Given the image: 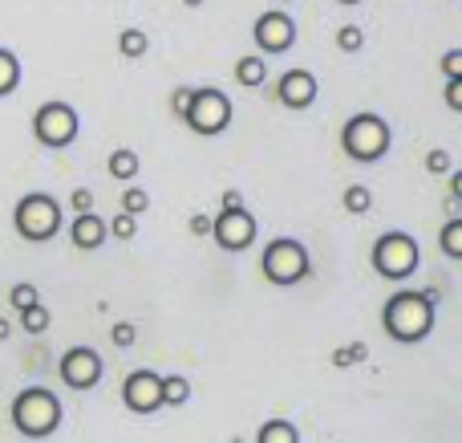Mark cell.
<instances>
[{
  "instance_id": "40",
  "label": "cell",
  "mask_w": 462,
  "mask_h": 443,
  "mask_svg": "<svg viewBox=\"0 0 462 443\" xmlns=\"http://www.w3.org/2000/svg\"><path fill=\"white\" fill-rule=\"evenodd\" d=\"M341 5H357V0H341Z\"/></svg>"
},
{
  "instance_id": "4",
  "label": "cell",
  "mask_w": 462,
  "mask_h": 443,
  "mask_svg": "<svg viewBox=\"0 0 462 443\" xmlns=\"http://www.w3.org/2000/svg\"><path fill=\"white\" fill-rule=\"evenodd\" d=\"M390 143H393V135L382 114H353L341 130V146L353 163H377L390 151Z\"/></svg>"
},
{
  "instance_id": "2",
  "label": "cell",
  "mask_w": 462,
  "mask_h": 443,
  "mask_svg": "<svg viewBox=\"0 0 462 443\" xmlns=\"http://www.w3.org/2000/svg\"><path fill=\"white\" fill-rule=\"evenodd\" d=\"M8 419L24 439H49L61 428V403L45 387H24L8 407Z\"/></svg>"
},
{
  "instance_id": "37",
  "label": "cell",
  "mask_w": 462,
  "mask_h": 443,
  "mask_svg": "<svg viewBox=\"0 0 462 443\" xmlns=\"http://www.w3.org/2000/svg\"><path fill=\"white\" fill-rule=\"evenodd\" d=\"M462 195V171H450V200Z\"/></svg>"
},
{
  "instance_id": "41",
  "label": "cell",
  "mask_w": 462,
  "mask_h": 443,
  "mask_svg": "<svg viewBox=\"0 0 462 443\" xmlns=\"http://www.w3.org/2000/svg\"><path fill=\"white\" fill-rule=\"evenodd\" d=\"M284 5H288V0H284Z\"/></svg>"
},
{
  "instance_id": "28",
  "label": "cell",
  "mask_w": 462,
  "mask_h": 443,
  "mask_svg": "<svg viewBox=\"0 0 462 443\" xmlns=\"http://www.w3.org/2000/svg\"><path fill=\"white\" fill-rule=\"evenodd\" d=\"M21 325H24L29 334H45V330H49V309H45V306L24 309V314H21Z\"/></svg>"
},
{
  "instance_id": "33",
  "label": "cell",
  "mask_w": 462,
  "mask_h": 443,
  "mask_svg": "<svg viewBox=\"0 0 462 443\" xmlns=\"http://www.w3.org/2000/svg\"><path fill=\"white\" fill-rule=\"evenodd\" d=\"M442 73H447V78H462V49H450V53L442 57Z\"/></svg>"
},
{
  "instance_id": "32",
  "label": "cell",
  "mask_w": 462,
  "mask_h": 443,
  "mask_svg": "<svg viewBox=\"0 0 462 443\" xmlns=\"http://www.w3.org/2000/svg\"><path fill=\"white\" fill-rule=\"evenodd\" d=\"M69 203H73V216H81V212H94V192L78 187V192L69 195Z\"/></svg>"
},
{
  "instance_id": "12",
  "label": "cell",
  "mask_w": 462,
  "mask_h": 443,
  "mask_svg": "<svg viewBox=\"0 0 462 443\" xmlns=\"http://www.w3.org/2000/svg\"><path fill=\"white\" fill-rule=\"evenodd\" d=\"M255 45H260V53H288L296 41V21L288 13H260L255 16V29H252Z\"/></svg>"
},
{
  "instance_id": "14",
  "label": "cell",
  "mask_w": 462,
  "mask_h": 443,
  "mask_svg": "<svg viewBox=\"0 0 462 443\" xmlns=\"http://www.w3.org/2000/svg\"><path fill=\"white\" fill-rule=\"evenodd\" d=\"M69 236H73V249H81V252H94L97 244H102L110 232H106V220L97 216V212H81V216H73Z\"/></svg>"
},
{
  "instance_id": "38",
  "label": "cell",
  "mask_w": 462,
  "mask_h": 443,
  "mask_svg": "<svg viewBox=\"0 0 462 443\" xmlns=\"http://www.w3.org/2000/svg\"><path fill=\"white\" fill-rule=\"evenodd\" d=\"M8 334H13V322H8V317H0V342H5Z\"/></svg>"
},
{
  "instance_id": "31",
  "label": "cell",
  "mask_w": 462,
  "mask_h": 443,
  "mask_svg": "<svg viewBox=\"0 0 462 443\" xmlns=\"http://www.w3.org/2000/svg\"><path fill=\"white\" fill-rule=\"evenodd\" d=\"M426 171H430V175H442V171H450V151H430L426 155Z\"/></svg>"
},
{
  "instance_id": "39",
  "label": "cell",
  "mask_w": 462,
  "mask_h": 443,
  "mask_svg": "<svg viewBox=\"0 0 462 443\" xmlns=\"http://www.w3.org/2000/svg\"><path fill=\"white\" fill-rule=\"evenodd\" d=\"M183 5H187V8H199V5H203V0H183Z\"/></svg>"
},
{
  "instance_id": "7",
  "label": "cell",
  "mask_w": 462,
  "mask_h": 443,
  "mask_svg": "<svg viewBox=\"0 0 462 443\" xmlns=\"http://www.w3.org/2000/svg\"><path fill=\"white\" fill-rule=\"evenodd\" d=\"M183 122L195 130V135H224V130L231 127V98L216 86L195 90L191 110H187Z\"/></svg>"
},
{
  "instance_id": "1",
  "label": "cell",
  "mask_w": 462,
  "mask_h": 443,
  "mask_svg": "<svg viewBox=\"0 0 462 443\" xmlns=\"http://www.w3.org/2000/svg\"><path fill=\"white\" fill-rule=\"evenodd\" d=\"M434 306H439V293L434 289H398L382 309V325L393 342L410 346V342H422L434 330Z\"/></svg>"
},
{
  "instance_id": "29",
  "label": "cell",
  "mask_w": 462,
  "mask_h": 443,
  "mask_svg": "<svg viewBox=\"0 0 462 443\" xmlns=\"http://www.w3.org/2000/svg\"><path fill=\"white\" fill-rule=\"evenodd\" d=\"M110 342L118 350H126V346H134L138 342V325L134 322H114V330H110Z\"/></svg>"
},
{
  "instance_id": "13",
  "label": "cell",
  "mask_w": 462,
  "mask_h": 443,
  "mask_svg": "<svg viewBox=\"0 0 462 443\" xmlns=\"http://www.w3.org/2000/svg\"><path fill=\"white\" fill-rule=\"evenodd\" d=\"M276 98L288 106V110H309L317 102V78L309 70H288L284 78L276 81Z\"/></svg>"
},
{
  "instance_id": "22",
  "label": "cell",
  "mask_w": 462,
  "mask_h": 443,
  "mask_svg": "<svg viewBox=\"0 0 462 443\" xmlns=\"http://www.w3.org/2000/svg\"><path fill=\"white\" fill-rule=\"evenodd\" d=\"M442 252L450 260H462V220L458 216H450L447 228H442Z\"/></svg>"
},
{
  "instance_id": "6",
  "label": "cell",
  "mask_w": 462,
  "mask_h": 443,
  "mask_svg": "<svg viewBox=\"0 0 462 443\" xmlns=\"http://www.w3.org/2000/svg\"><path fill=\"white\" fill-rule=\"evenodd\" d=\"M263 277H268L272 285H280V289H288V285L304 281L309 277V249H304L300 240H292V236H280V240H272L268 249H263V260H260Z\"/></svg>"
},
{
  "instance_id": "10",
  "label": "cell",
  "mask_w": 462,
  "mask_h": 443,
  "mask_svg": "<svg viewBox=\"0 0 462 443\" xmlns=\"http://www.w3.org/2000/svg\"><path fill=\"white\" fill-rule=\"evenodd\" d=\"M61 382L65 387H73V391H94L97 387V379H102V354L97 350H89V346H73V350H65L61 354Z\"/></svg>"
},
{
  "instance_id": "17",
  "label": "cell",
  "mask_w": 462,
  "mask_h": 443,
  "mask_svg": "<svg viewBox=\"0 0 462 443\" xmlns=\"http://www.w3.org/2000/svg\"><path fill=\"white\" fill-rule=\"evenodd\" d=\"M255 443H300L292 419H268L260 431H255Z\"/></svg>"
},
{
  "instance_id": "27",
  "label": "cell",
  "mask_w": 462,
  "mask_h": 443,
  "mask_svg": "<svg viewBox=\"0 0 462 443\" xmlns=\"http://www.w3.org/2000/svg\"><path fill=\"white\" fill-rule=\"evenodd\" d=\"M146 208H151V195H146L143 187H130V192H122V212H126V216H143Z\"/></svg>"
},
{
  "instance_id": "16",
  "label": "cell",
  "mask_w": 462,
  "mask_h": 443,
  "mask_svg": "<svg viewBox=\"0 0 462 443\" xmlns=\"http://www.w3.org/2000/svg\"><path fill=\"white\" fill-rule=\"evenodd\" d=\"M138 163H143V159H138V155L130 151V146H118V151H114L110 159H106V167H110V175L118 179V184H130V179L138 175Z\"/></svg>"
},
{
  "instance_id": "20",
  "label": "cell",
  "mask_w": 462,
  "mask_h": 443,
  "mask_svg": "<svg viewBox=\"0 0 462 443\" xmlns=\"http://www.w3.org/2000/svg\"><path fill=\"white\" fill-rule=\"evenodd\" d=\"M191 399V382L183 374H167L162 379V407H183Z\"/></svg>"
},
{
  "instance_id": "26",
  "label": "cell",
  "mask_w": 462,
  "mask_h": 443,
  "mask_svg": "<svg viewBox=\"0 0 462 443\" xmlns=\"http://www.w3.org/2000/svg\"><path fill=\"white\" fill-rule=\"evenodd\" d=\"M106 232L110 236H118V240H134V232H138V216H126V212H118V216L106 224Z\"/></svg>"
},
{
  "instance_id": "21",
  "label": "cell",
  "mask_w": 462,
  "mask_h": 443,
  "mask_svg": "<svg viewBox=\"0 0 462 443\" xmlns=\"http://www.w3.org/2000/svg\"><path fill=\"white\" fill-rule=\"evenodd\" d=\"M8 306H13L16 314H24V309L41 306V289H37V285H29V281L13 285V293H8Z\"/></svg>"
},
{
  "instance_id": "15",
  "label": "cell",
  "mask_w": 462,
  "mask_h": 443,
  "mask_svg": "<svg viewBox=\"0 0 462 443\" xmlns=\"http://www.w3.org/2000/svg\"><path fill=\"white\" fill-rule=\"evenodd\" d=\"M236 81H239V86H247V90L263 86V81H268V61H263L260 53L239 57V61H236Z\"/></svg>"
},
{
  "instance_id": "19",
  "label": "cell",
  "mask_w": 462,
  "mask_h": 443,
  "mask_svg": "<svg viewBox=\"0 0 462 443\" xmlns=\"http://www.w3.org/2000/svg\"><path fill=\"white\" fill-rule=\"evenodd\" d=\"M151 49V37H146L143 29H122V37H118V53L126 57V61H138V57Z\"/></svg>"
},
{
  "instance_id": "30",
  "label": "cell",
  "mask_w": 462,
  "mask_h": 443,
  "mask_svg": "<svg viewBox=\"0 0 462 443\" xmlns=\"http://www.w3.org/2000/svg\"><path fill=\"white\" fill-rule=\"evenodd\" d=\"M191 98H195V90H191V86L175 90V94H171V110H175L179 118H187V110H191Z\"/></svg>"
},
{
  "instance_id": "3",
  "label": "cell",
  "mask_w": 462,
  "mask_h": 443,
  "mask_svg": "<svg viewBox=\"0 0 462 443\" xmlns=\"http://www.w3.org/2000/svg\"><path fill=\"white\" fill-rule=\"evenodd\" d=\"M13 228L21 232V240L49 244L57 232H61V203L45 192L24 195V200L13 208Z\"/></svg>"
},
{
  "instance_id": "35",
  "label": "cell",
  "mask_w": 462,
  "mask_h": 443,
  "mask_svg": "<svg viewBox=\"0 0 462 443\" xmlns=\"http://www.w3.org/2000/svg\"><path fill=\"white\" fill-rule=\"evenodd\" d=\"M191 236H211V216L195 212V216H191Z\"/></svg>"
},
{
  "instance_id": "25",
  "label": "cell",
  "mask_w": 462,
  "mask_h": 443,
  "mask_svg": "<svg viewBox=\"0 0 462 443\" xmlns=\"http://www.w3.org/2000/svg\"><path fill=\"white\" fill-rule=\"evenodd\" d=\"M361 45H365V29H361V24H341V29H337V49H341V53H357Z\"/></svg>"
},
{
  "instance_id": "34",
  "label": "cell",
  "mask_w": 462,
  "mask_h": 443,
  "mask_svg": "<svg viewBox=\"0 0 462 443\" xmlns=\"http://www.w3.org/2000/svg\"><path fill=\"white\" fill-rule=\"evenodd\" d=\"M447 106L462 110V78H447Z\"/></svg>"
},
{
  "instance_id": "9",
  "label": "cell",
  "mask_w": 462,
  "mask_h": 443,
  "mask_svg": "<svg viewBox=\"0 0 462 443\" xmlns=\"http://www.w3.org/2000/svg\"><path fill=\"white\" fill-rule=\"evenodd\" d=\"M122 403L130 415H154L162 407V374L154 371H130L122 382Z\"/></svg>"
},
{
  "instance_id": "8",
  "label": "cell",
  "mask_w": 462,
  "mask_h": 443,
  "mask_svg": "<svg viewBox=\"0 0 462 443\" xmlns=\"http://www.w3.org/2000/svg\"><path fill=\"white\" fill-rule=\"evenodd\" d=\"M32 135H37L41 146H69L78 138V110L69 102H45L37 114H32Z\"/></svg>"
},
{
  "instance_id": "24",
  "label": "cell",
  "mask_w": 462,
  "mask_h": 443,
  "mask_svg": "<svg viewBox=\"0 0 462 443\" xmlns=\"http://www.w3.org/2000/svg\"><path fill=\"white\" fill-rule=\"evenodd\" d=\"M369 208H374V195H369V187H361V184L345 187V212H353V216H365Z\"/></svg>"
},
{
  "instance_id": "11",
  "label": "cell",
  "mask_w": 462,
  "mask_h": 443,
  "mask_svg": "<svg viewBox=\"0 0 462 443\" xmlns=\"http://www.w3.org/2000/svg\"><path fill=\"white\" fill-rule=\"evenodd\" d=\"M211 236L224 252H244L255 244V220L247 208L239 212H219V220H211Z\"/></svg>"
},
{
  "instance_id": "36",
  "label": "cell",
  "mask_w": 462,
  "mask_h": 443,
  "mask_svg": "<svg viewBox=\"0 0 462 443\" xmlns=\"http://www.w3.org/2000/svg\"><path fill=\"white\" fill-rule=\"evenodd\" d=\"M244 208V195L239 192H224V212H239Z\"/></svg>"
},
{
  "instance_id": "23",
  "label": "cell",
  "mask_w": 462,
  "mask_h": 443,
  "mask_svg": "<svg viewBox=\"0 0 462 443\" xmlns=\"http://www.w3.org/2000/svg\"><path fill=\"white\" fill-rule=\"evenodd\" d=\"M365 358H369L365 342H349V346L333 350V366H337V371H345V366H357V363H365Z\"/></svg>"
},
{
  "instance_id": "5",
  "label": "cell",
  "mask_w": 462,
  "mask_h": 443,
  "mask_svg": "<svg viewBox=\"0 0 462 443\" xmlns=\"http://www.w3.org/2000/svg\"><path fill=\"white\" fill-rule=\"evenodd\" d=\"M374 269L385 281H410L422 265V252H418V240L410 232H385L382 240L374 244Z\"/></svg>"
},
{
  "instance_id": "18",
  "label": "cell",
  "mask_w": 462,
  "mask_h": 443,
  "mask_svg": "<svg viewBox=\"0 0 462 443\" xmlns=\"http://www.w3.org/2000/svg\"><path fill=\"white\" fill-rule=\"evenodd\" d=\"M21 86V57L13 49H0V98H8Z\"/></svg>"
}]
</instances>
